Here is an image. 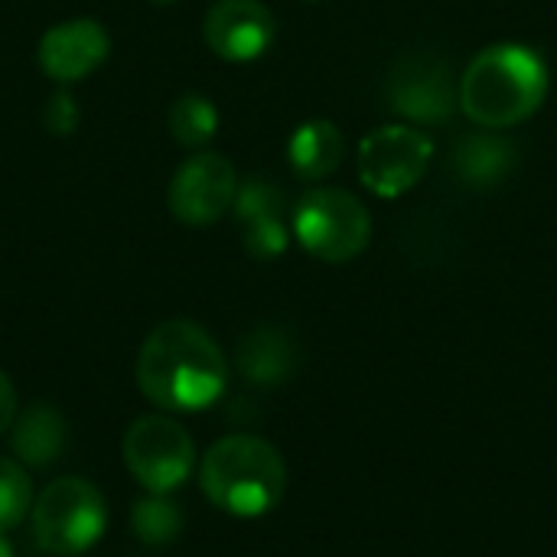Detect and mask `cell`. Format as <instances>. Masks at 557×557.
<instances>
[{
	"mask_svg": "<svg viewBox=\"0 0 557 557\" xmlns=\"http://www.w3.org/2000/svg\"><path fill=\"white\" fill-rule=\"evenodd\" d=\"M137 385L163 411H206L225 395L228 362L199 323L166 320L140 346Z\"/></svg>",
	"mask_w": 557,
	"mask_h": 557,
	"instance_id": "obj_1",
	"label": "cell"
},
{
	"mask_svg": "<svg viewBox=\"0 0 557 557\" xmlns=\"http://www.w3.org/2000/svg\"><path fill=\"white\" fill-rule=\"evenodd\" d=\"M548 98L545 59L519 42H499L473 55L460 75V111L490 131L529 121Z\"/></svg>",
	"mask_w": 557,
	"mask_h": 557,
	"instance_id": "obj_2",
	"label": "cell"
},
{
	"mask_svg": "<svg viewBox=\"0 0 557 557\" xmlns=\"http://www.w3.org/2000/svg\"><path fill=\"white\" fill-rule=\"evenodd\" d=\"M199 486L215 509L235 519H261L284 499L287 467L274 444L251 434H232L202 457Z\"/></svg>",
	"mask_w": 557,
	"mask_h": 557,
	"instance_id": "obj_3",
	"label": "cell"
},
{
	"mask_svg": "<svg viewBox=\"0 0 557 557\" xmlns=\"http://www.w3.org/2000/svg\"><path fill=\"white\" fill-rule=\"evenodd\" d=\"M294 235L307 255L326 264H346L369 248L372 215L359 196L336 186H317L294 209Z\"/></svg>",
	"mask_w": 557,
	"mask_h": 557,
	"instance_id": "obj_4",
	"label": "cell"
},
{
	"mask_svg": "<svg viewBox=\"0 0 557 557\" xmlns=\"http://www.w3.org/2000/svg\"><path fill=\"white\" fill-rule=\"evenodd\" d=\"M33 535L46 555L75 557L88 552L108 525L104 496L78 476L49 483L33 503Z\"/></svg>",
	"mask_w": 557,
	"mask_h": 557,
	"instance_id": "obj_5",
	"label": "cell"
},
{
	"mask_svg": "<svg viewBox=\"0 0 557 557\" xmlns=\"http://www.w3.org/2000/svg\"><path fill=\"white\" fill-rule=\"evenodd\" d=\"M124 467L147 493L170 496L180 490L196 463V444L183 424L163 414L137 418L121 441Z\"/></svg>",
	"mask_w": 557,
	"mask_h": 557,
	"instance_id": "obj_6",
	"label": "cell"
},
{
	"mask_svg": "<svg viewBox=\"0 0 557 557\" xmlns=\"http://www.w3.org/2000/svg\"><path fill=\"white\" fill-rule=\"evenodd\" d=\"M434 157V144L411 124H388L362 137L359 144V180L382 199L405 196L421 183Z\"/></svg>",
	"mask_w": 557,
	"mask_h": 557,
	"instance_id": "obj_7",
	"label": "cell"
},
{
	"mask_svg": "<svg viewBox=\"0 0 557 557\" xmlns=\"http://www.w3.org/2000/svg\"><path fill=\"white\" fill-rule=\"evenodd\" d=\"M385 101L395 117L447 127L460 111V82L437 55H405L388 75Z\"/></svg>",
	"mask_w": 557,
	"mask_h": 557,
	"instance_id": "obj_8",
	"label": "cell"
},
{
	"mask_svg": "<svg viewBox=\"0 0 557 557\" xmlns=\"http://www.w3.org/2000/svg\"><path fill=\"white\" fill-rule=\"evenodd\" d=\"M238 193L235 166L222 153H193L170 180V212L183 225L202 228L219 222L232 206Z\"/></svg>",
	"mask_w": 557,
	"mask_h": 557,
	"instance_id": "obj_9",
	"label": "cell"
},
{
	"mask_svg": "<svg viewBox=\"0 0 557 557\" xmlns=\"http://www.w3.org/2000/svg\"><path fill=\"white\" fill-rule=\"evenodd\" d=\"M277 23L261 0H219L202 20L206 46L225 62H255L274 42Z\"/></svg>",
	"mask_w": 557,
	"mask_h": 557,
	"instance_id": "obj_10",
	"label": "cell"
},
{
	"mask_svg": "<svg viewBox=\"0 0 557 557\" xmlns=\"http://www.w3.org/2000/svg\"><path fill=\"white\" fill-rule=\"evenodd\" d=\"M108 52H111L108 29L88 16L49 26L36 46L39 69L59 85H72V82L88 78L108 59Z\"/></svg>",
	"mask_w": 557,
	"mask_h": 557,
	"instance_id": "obj_11",
	"label": "cell"
},
{
	"mask_svg": "<svg viewBox=\"0 0 557 557\" xmlns=\"http://www.w3.org/2000/svg\"><path fill=\"white\" fill-rule=\"evenodd\" d=\"M232 209H235V219L242 225L245 251L255 261H274L287 251V245H290L287 199L271 180L248 176L245 183H238Z\"/></svg>",
	"mask_w": 557,
	"mask_h": 557,
	"instance_id": "obj_12",
	"label": "cell"
},
{
	"mask_svg": "<svg viewBox=\"0 0 557 557\" xmlns=\"http://www.w3.org/2000/svg\"><path fill=\"white\" fill-rule=\"evenodd\" d=\"M516 163H519L516 140L483 127V131H467L454 140L447 166L463 189L486 193V189H496L499 183H506L512 176Z\"/></svg>",
	"mask_w": 557,
	"mask_h": 557,
	"instance_id": "obj_13",
	"label": "cell"
},
{
	"mask_svg": "<svg viewBox=\"0 0 557 557\" xmlns=\"http://www.w3.org/2000/svg\"><path fill=\"white\" fill-rule=\"evenodd\" d=\"M10 447L16 454V463L29 470L52 467L65 450V421L49 405H29L23 414H16L10 428Z\"/></svg>",
	"mask_w": 557,
	"mask_h": 557,
	"instance_id": "obj_14",
	"label": "cell"
},
{
	"mask_svg": "<svg viewBox=\"0 0 557 557\" xmlns=\"http://www.w3.org/2000/svg\"><path fill=\"white\" fill-rule=\"evenodd\" d=\"M346 157V137L333 121H307L294 131L290 144H287V160L290 170L304 180V183H320L326 176L336 173V166Z\"/></svg>",
	"mask_w": 557,
	"mask_h": 557,
	"instance_id": "obj_15",
	"label": "cell"
},
{
	"mask_svg": "<svg viewBox=\"0 0 557 557\" xmlns=\"http://www.w3.org/2000/svg\"><path fill=\"white\" fill-rule=\"evenodd\" d=\"M294 343L274 326L251 330L238 346V369L251 385H281L294 372Z\"/></svg>",
	"mask_w": 557,
	"mask_h": 557,
	"instance_id": "obj_16",
	"label": "cell"
},
{
	"mask_svg": "<svg viewBox=\"0 0 557 557\" xmlns=\"http://www.w3.org/2000/svg\"><path fill=\"white\" fill-rule=\"evenodd\" d=\"M219 131V111L206 95H183L170 108V134L183 147H202Z\"/></svg>",
	"mask_w": 557,
	"mask_h": 557,
	"instance_id": "obj_17",
	"label": "cell"
},
{
	"mask_svg": "<svg viewBox=\"0 0 557 557\" xmlns=\"http://www.w3.org/2000/svg\"><path fill=\"white\" fill-rule=\"evenodd\" d=\"M131 525H134V535L144 545H170L183 532V512H180V506L173 499H166L160 493H150L147 499H140L134 506Z\"/></svg>",
	"mask_w": 557,
	"mask_h": 557,
	"instance_id": "obj_18",
	"label": "cell"
},
{
	"mask_svg": "<svg viewBox=\"0 0 557 557\" xmlns=\"http://www.w3.org/2000/svg\"><path fill=\"white\" fill-rule=\"evenodd\" d=\"M33 512V486L23 463L0 457V535L13 532Z\"/></svg>",
	"mask_w": 557,
	"mask_h": 557,
	"instance_id": "obj_19",
	"label": "cell"
},
{
	"mask_svg": "<svg viewBox=\"0 0 557 557\" xmlns=\"http://www.w3.org/2000/svg\"><path fill=\"white\" fill-rule=\"evenodd\" d=\"M42 121L52 134H72L78 127V108L72 101L69 91H55L49 101H46V111H42Z\"/></svg>",
	"mask_w": 557,
	"mask_h": 557,
	"instance_id": "obj_20",
	"label": "cell"
},
{
	"mask_svg": "<svg viewBox=\"0 0 557 557\" xmlns=\"http://www.w3.org/2000/svg\"><path fill=\"white\" fill-rule=\"evenodd\" d=\"M16 421V392H13V382L0 372V434L10 431Z\"/></svg>",
	"mask_w": 557,
	"mask_h": 557,
	"instance_id": "obj_21",
	"label": "cell"
},
{
	"mask_svg": "<svg viewBox=\"0 0 557 557\" xmlns=\"http://www.w3.org/2000/svg\"><path fill=\"white\" fill-rule=\"evenodd\" d=\"M0 557H13V545H10L7 535H0Z\"/></svg>",
	"mask_w": 557,
	"mask_h": 557,
	"instance_id": "obj_22",
	"label": "cell"
},
{
	"mask_svg": "<svg viewBox=\"0 0 557 557\" xmlns=\"http://www.w3.org/2000/svg\"><path fill=\"white\" fill-rule=\"evenodd\" d=\"M150 3H157V7H173V3H183V0H150Z\"/></svg>",
	"mask_w": 557,
	"mask_h": 557,
	"instance_id": "obj_23",
	"label": "cell"
}]
</instances>
